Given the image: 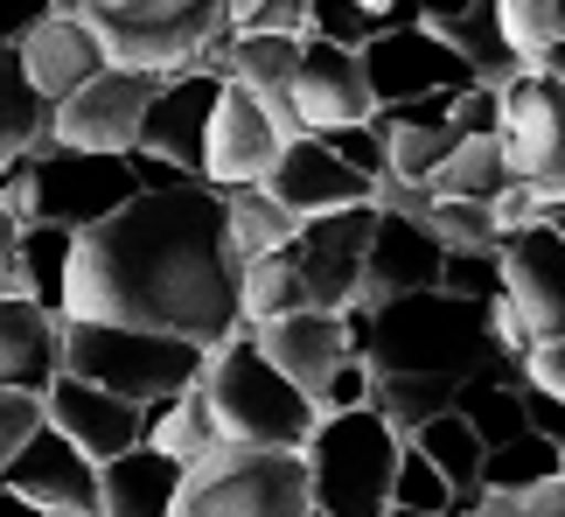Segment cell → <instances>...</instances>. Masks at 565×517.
Returning a JSON list of instances; mask_svg holds the SVG:
<instances>
[{
  "label": "cell",
  "instance_id": "obj_54",
  "mask_svg": "<svg viewBox=\"0 0 565 517\" xmlns=\"http://www.w3.org/2000/svg\"><path fill=\"white\" fill-rule=\"evenodd\" d=\"M0 517H50V510H35V504H21V497H8V489H0Z\"/></svg>",
  "mask_w": 565,
  "mask_h": 517
},
{
  "label": "cell",
  "instance_id": "obj_2",
  "mask_svg": "<svg viewBox=\"0 0 565 517\" xmlns=\"http://www.w3.org/2000/svg\"><path fill=\"white\" fill-rule=\"evenodd\" d=\"M363 363L371 371H412V378H482V371H503V378H524L503 342L489 329V308L475 300H454V294H398L371 308V329H363Z\"/></svg>",
  "mask_w": 565,
  "mask_h": 517
},
{
  "label": "cell",
  "instance_id": "obj_57",
  "mask_svg": "<svg viewBox=\"0 0 565 517\" xmlns=\"http://www.w3.org/2000/svg\"><path fill=\"white\" fill-rule=\"evenodd\" d=\"M558 35H565V0H558Z\"/></svg>",
  "mask_w": 565,
  "mask_h": 517
},
{
  "label": "cell",
  "instance_id": "obj_51",
  "mask_svg": "<svg viewBox=\"0 0 565 517\" xmlns=\"http://www.w3.org/2000/svg\"><path fill=\"white\" fill-rule=\"evenodd\" d=\"M447 517H524L510 497H482V504H468V510H447Z\"/></svg>",
  "mask_w": 565,
  "mask_h": 517
},
{
  "label": "cell",
  "instance_id": "obj_30",
  "mask_svg": "<svg viewBox=\"0 0 565 517\" xmlns=\"http://www.w3.org/2000/svg\"><path fill=\"white\" fill-rule=\"evenodd\" d=\"M510 161H503V140H454V155L440 161V176H433L426 189L433 197H447V203H495L510 189Z\"/></svg>",
  "mask_w": 565,
  "mask_h": 517
},
{
  "label": "cell",
  "instance_id": "obj_17",
  "mask_svg": "<svg viewBox=\"0 0 565 517\" xmlns=\"http://www.w3.org/2000/svg\"><path fill=\"white\" fill-rule=\"evenodd\" d=\"M216 98H224V77H210V71L168 77L154 92V105H147V119H140L134 155H154V161H168V168H182V176L203 182V140H210Z\"/></svg>",
  "mask_w": 565,
  "mask_h": 517
},
{
  "label": "cell",
  "instance_id": "obj_1",
  "mask_svg": "<svg viewBox=\"0 0 565 517\" xmlns=\"http://www.w3.org/2000/svg\"><path fill=\"white\" fill-rule=\"evenodd\" d=\"M237 279H245V258L231 252L224 197L189 182L168 197H134L119 218L77 231L63 321L154 329L195 342V350H216L245 329Z\"/></svg>",
  "mask_w": 565,
  "mask_h": 517
},
{
  "label": "cell",
  "instance_id": "obj_49",
  "mask_svg": "<svg viewBox=\"0 0 565 517\" xmlns=\"http://www.w3.org/2000/svg\"><path fill=\"white\" fill-rule=\"evenodd\" d=\"M42 14H50V0H0V42H21Z\"/></svg>",
  "mask_w": 565,
  "mask_h": 517
},
{
  "label": "cell",
  "instance_id": "obj_10",
  "mask_svg": "<svg viewBox=\"0 0 565 517\" xmlns=\"http://www.w3.org/2000/svg\"><path fill=\"white\" fill-rule=\"evenodd\" d=\"M371 231H377V210L356 203V210H329V218H308L294 231V273H300V300L321 315H342L356 308L363 294V252H371Z\"/></svg>",
  "mask_w": 565,
  "mask_h": 517
},
{
  "label": "cell",
  "instance_id": "obj_45",
  "mask_svg": "<svg viewBox=\"0 0 565 517\" xmlns=\"http://www.w3.org/2000/svg\"><path fill=\"white\" fill-rule=\"evenodd\" d=\"M516 405H524V426H531V434H545V441H558L565 434V399H552L545 392V384H516Z\"/></svg>",
  "mask_w": 565,
  "mask_h": 517
},
{
  "label": "cell",
  "instance_id": "obj_9",
  "mask_svg": "<svg viewBox=\"0 0 565 517\" xmlns=\"http://www.w3.org/2000/svg\"><path fill=\"white\" fill-rule=\"evenodd\" d=\"M154 92H161V77L113 71V63H105V71L84 77L63 105H50V147H77V155H134Z\"/></svg>",
  "mask_w": 565,
  "mask_h": 517
},
{
  "label": "cell",
  "instance_id": "obj_55",
  "mask_svg": "<svg viewBox=\"0 0 565 517\" xmlns=\"http://www.w3.org/2000/svg\"><path fill=\"white\" fill-rule=\"evenodd\" d=\"M558 476H565V434H558Z\"/></svg>",
  "mask_w": 565,
  "mask_h": 517
},
{
  "label": "cell",
  "instance_id": "obj_39",
  "mask_svg": "<svg viewBox=\"0 0 565 517\" xmlns=\"http://www.w3.org/2000/svg\"><path fill=\"white\" fill-rule=\"evenodd\" d=\"M495 21H503V42L516 50L524 71L558 42V0H495Z\"/></svg>",
  "mask_w": 565,
  "mask_h": 517
},
{
  "label": "cell",
  "instance_id": "obj_6",
  "mask_svg": "<svg viewBox=\"0 0 565 517\" xmlns=\"http://www.w3.org/2000/svg\"><path fill=\"white\" fill-rule=\"evenodd\" d=\"M398 434L356 405V413H321L300 462H308L315 517H384L391 510V468H398Z\"/></svg>",
  "mask_w": 565,
  "mask_h": 517
},
{
  "label": "cell",
  "instance_id": "obj_12",
  "mask_svg": "<svg viewBox=\"0 0 565 517\" xmlns=\"http://www.w3.org/2000/svg\"><path fill=\"white\" fill-rule=\"evenodd\" d=\"M363 63V84H371V105H412V98H433V92H468L475 71L447 50L433 29H384L371 50H356Z\"/></svg>",
  "mask_w": 565,
  "mask_h": 517
},
{
  "label": "cell",
  "instance_id": "obj_40",
  "mask_svg": "<svg viewBox=\"0 0 565 517\" xmlns=\"http://www.w3.org/2000/svg\"><path fill=\"white\" fill-rule=\"evenodd\" d=\"M440 294L475 300V308L503 300V266H495V252H447L440 258Z\"/></svg>",
  "mask_w": 565,
  "mask_h": 517
},
{
  "label": "cell",
  "instance_id": "obj_36",
  "mask_svg": "<svg viewBox=\"0 0 565 517\" xmlns=\"http://www.w3.org/2000/svg\"><path fill=\"white\" fill-rule=\"evenodd\" d=\"M391 510H412V517H447L454 510V489H447V476L433 468L419 447H398V468H391Z\"/></svg>",
  "mask_w": 565,
  "mask_h": 517
},
{
  "label": "cell",
  "instance_id": "obj_41",
  "mask_svg": "<svg viewBox=\"0 0 565 517\" xmlns=\"http://www.w3.org/2000/svg\"><path fill=\"white\" fill-rule=\"evenodd\" d=\"M321 147H329V155L342 161V168H356V176L363 182H384V134H377V126L371 119H363V126H335V134H315Z\"/></svg>",
  "mask_w": 565,
  "mask_h": 517
},
{
  "label": "cell",
  "instance_id": "obj_5",
  "mask_svg": "<svg viewBox=\"0 0 565 517\" xmlns=\"http://www.w3.org/2000/svg\"><path fill=\"white\" fill-rule=\"evenodd\" d=\"M210 350H195L182 336L154 329H113V321H63V378H84L98 392H113L126 405H161L203 384Z\"/></svg>",
  "mask_w": 565,
  "mask_h": 517
},
{
  "label": "cell",
  "instance_id": "obj_29",
  "mask_svg": "<svg viewBox=\"0 0 565 517\" xmlns=\"http://www.w3.org/2000/svg\"><path fill=\"white\" fill-rule=\"evenodd\" d=\"M516 384H524V378H503V371H482V378L454 384V413L475 426L482 455H489V447H510L516 434H531V426H524V405H516Z\"/></svg>",
  "mask_w": 565,
  "mask_h": 517
},
{
  "label": "cell",
  "instance_id": "obj_18",
  "mask_svg": "<svg viewBox=\"0 0 565 517\" xmlns=\"http://www.w3.org/2000/svg\"><path fill=\"white\" fill-rule=\"evenodd\" d=\"M0 489L21 497V504H35V510H50V517H98V462H84L56 426H42L8 462Z\"/></svg>",
  "mask_w": 565,
  "mask_h": 517
},
{
  "label": "cell",
  "instance_id": "obj_3",
  "mask_svg": "<svg viewBox=\"0 0 565 517\" xmlns=\"http://www.w3.org/2000/svg\"><path fill=\"white\" fill-rule=\"evenodd\" d=\"M71 14L92 29L98 56L113 71H140L161 84L203 71V56L231 35L224 0H84Z\"/></svg>",
  "mask_w": 565,
  "mask_h": 517
},
{
  "label": "cell",
  "instance_id": "obj_31",
  "mask_svg": "<svg viewBox=\"0 0 565 517\" xmlns=\"http://www.w3.org/2000/svg\"><path fill=\"white\" fill-rule=\"evenodd\" d=\"M224 224H231V252L245 258V266L266 258V252H287L294 231H300V218L279 210L266 189H224Z\"/></svg>",
  "mask_w": 565,
  "mask_h": 517
},
{
  "label": "cell",
  "instance_id": "obj_44",
  "mask_svg": "<svg viewBox=\"0 0 565 517\" xmlns=\"http://www.w3.org/2000/svg\"><path fill=\"white\" fill-rule=\"evenodd\" d=\"M356 405H371V363L363 357H342L329 392H321V413H356Z\"/></svg>",
  "mask_w": 565,
  "mask_h": 517
},
{
  "label": "cell",
  "instance_id": "obj_27",
  "mask_svg": "<svg viewBox=\"0 0 565 517\" xmlns=\"http://www.w3.org/2000/svg\"><path fill=\"white\" fill-rule=\"evenodd\" d=\"M412 447L447 476L454 489V510H468V504H482V441H475V426L461 413H440V420H426L419 434H412Z\"/></svg>",
  "mask_w": 565,
  "mask_h": 517
},
{
  "label": "cell",
  "instance_id": "obj_47",
  "mask_svg": "<svg viewBox=\"0 0 565 517\" xmlns=\"http://www.w3.org/2000/svg\"><path fill=\"white\" fill-rule=\"evenodd\" d=\"M524 378L545 384L552 399H565V336H558V342H537V350L524 357Z\"/></svg>",
  "mask_w": 565,
  "mask_h": 517
},
{
  "label": "cell",
  "instance_id": "obj_53",
  "mask_svg": "<svg viewBox=\"0 0 565 517\" xmlns=\"http://www.w3.org/2000/svg\"><path fill=\"white\" fill-rule=\"evenodd\" d=\"M266 8V0H224V14H231V29H245V21Z\"/></svg>",
  "mask_w": 565,
  "mask_h": 517
},
{
  "label": "cell",
  "instance_id": "obj_43",
  "mask_svg": "<svg viewBox=\"0 0 565 517\" xmlns=\"http://www.w3.org/2000/svg\"><path fill=\"white\" fill-rule=\"evenodd\" d=\"M454 140H489L503 134V92H489V84H468L461 98H454Z\"/></svg>",
  "mask_w": 565,
  "mask_h": 517
},
{
  "label": "cell",
  "instance_id": "obj_50",
  "mask_svg": "<svg viewBox=\"0 0 565 517\" xmlns=\"http://www.w3.org/2000/svg\"><path fill=\"white\" fill-rule=\"evenodd\" d=\"M516 510L524 517H565V476L545 483V489H531V497H516Z\"/></svg>",
  "mask_w": 565,
  "mask_h": 517
},
{
  "label": "cell",
  "instance_id": "obj_16",
  "mask_svg": "<svg viewBox=\"0 0 565 517\" xmlns=\"http://www.w3.org/2000/svg\"><path fill=\"white\" fill-rule=\"evenodd\" d=\"M42 420L98 468L134 455V447L147 441V405H126V399L98 392V384H84V378H56L50 392H42Z\"/></svg>",
  "mask_w": 565,
  "mask_h": 517
},
{
  "label": "cell",
  "instance_id": "obj_14",
  "mask_svg": "<svg viewBox=\"0 0 565 517\" xmlns=\"http://www.w3.org/2000/svg\"><path fill=\"white\" fill-rule=\"evenodd\" d=\"M279 147H287V134L273 126L266 105L252 92H237V84H224L210 140H203V189H216V197H224V189H258L273 176Z\"/></svg>",
  "mask_w": 565,
  "mask_h": 517
},
{
  "label": "cell",
  "instance_id": "obj_13",
  "mask_svg": "<svg viewBox=\"0 0 565 517\" xmlns=\"http://www.w3.org/2000/svg\"><path fill=\"white\" fill-rule=\"evenodd\" d=\"M495 266H503V308L524 321L531 350L558 342L565 336V245L545 224H531V231H510L495 245Z\"/></svg>",
  "mask_w": 565,
  "mask_h": 517
},
{
  "label": "cell",
  "instance_id": "obj_19",
  "mask_svg": "<svg viewBox=\"0 0 565 517\" xmlns=\"http://www.w3.org/2000/svg\"><path fill=\"white\" fill-rule=\"evenodd\" d=\"M252 342L266 350V363H273L279 378L300 384V392L315 399V413H321V392H329L335 363L350 357V321L321 315V308H294V315H279V321H258Z\"/></svg>",
  "mask_w": 565,
  "mask_h": 517
},
{
  "label": "cell",
  "instance_id": "obj_32",
  "mask_svg": "<svg viewBox=\"0 0 565 517\" xmlns=\"http://www.w3.org/2000/svg\"><path fill=\"white\" fill-rule=\"evenodd\" d=\"M558 483V441L545 434H516L510 447H489L482 455V497H531V489Z\"/></svg>",
  "mask_w": 565,
  "mask_h": 517
},
{
  "label": "cell",
  "instance_id": "obj_38",
  "mask_svg": "<svg viewBox=\"0 0 565 517\" xmlns=\"http://www.w3.org/2000/svg\"><path fill=\"white\" fill-rule=\"evenodd\" d=\"M426 231L440 239V252H495V245H503V231H495L489 203H447V197H433Z\"/></svg>",
  "mask_w": 565,
  "mask_h": 517
},
{
  "label": "cell",
  "instance_id": "obj_22",
  "mask_svg": "<svg viewBox=\"0 0 565 517\" xmlns=\"http://www.w3.org/2000/svg\"><path fill=\"white\" fill-rule=\"evenodd\" d=\"M14 56H21V77H29V92H35L42 105H63L84 77L105 71L92 29H84L71 8H50V14H42L35 29L14 42Z\"/></svg>",
  "mask_w": 565,
  "mask_h": 517
},
{
  "label": "cell",
  "instance_id": "obj_28",
  "mask_svg": "<svg viewBox=\"0 0 565 517\" xmlns=\"http://www.w3.org/2000/svg\"><path fill=\"white\" fill-rule=\"evenodd\" d=\"M371 413L398 441H412L426 420L454 413V378H412V371H371Z\"/></svg>",
  "mask_w": 565,
  "mask_h": 517
},
{
  "label": "cell",
  "instance_id": "obj_20",
  "mask_svg": "<svg viewBox=\"0 0 565 517\" xmlns=\"http://www.w3.org/2000/svg\"><path fill=\"white\" fill-rule=\"evenodd\" d=\"M258 189H266L279 210H294L300 224H308V218H329V210H356V203H371V182H363L356 168H342L315 134H294L287 147H279L273 176L258 182Z\"/></svg>",
  "mask_w": 565,
  "mask_h": 517
},
{
  "label": "cell",
  "instance_id": "obj_46",
  "mask_svg": "<svg viewBox=\"0 0 565 517\" xmlns=\"http://www.w3.org/2000/svg\"><path fill=\"white\" fill-rule=\"evenodd\" d=\"M237 35H308V0H266Z\"/></svg>",
  "mask_w": 565,
  "mask_h": 517
},
{
  "label": "cell",
  "instance_id": "obj_11",
  "mask_svg": "<svg viewBox=\"0 0 565 517\" xmlns=\"http://www.w3.org/2000/svg\"><path fill=\"white\" fill-rule=\"evenodd\" d=\"M503 161L537 197H565V84L558 77H510L503 84Z\"/></svg>",
  "mask_w": 565,
  "mask_h": 517
},
{
  "label": "cell",
  "instance_id": "obj_56",
  "mask_svg": "<svg viewBox=\"0 0 565 517\" xmlns=\"http://www.w3.org/2000/svg\"><path fill=\"white\" fill-rule=\"evenodd\" d=\"M50 8H84V0H50Z\"/></svg>",
  "mask_w": 565,
  "mask_h": 517
},
{
  "label": "cell",
  "instance_id": "obj_33",
  "mask_svg": "<svg viewBox=\"0 0 565 517\" xmlns=\"http://www.w3.org/2000/svg\"><path fill=\"white\" fill-rule=\"evenodd\" d=\"M71 231L56 224H21V294L35 308H50L63 321V279H71Z\"/></svg>",
  "mask_w": 565,
  "mask_h": 517
},
{
  "label": "cell",
  "instance_id": "obj_7",
  "mask_svg": "<svg viewBox=\"0 0 565 517\" xmlns=\"http://www.w3.org/2000/svg\"><path fill=\"white\" fill-rule=\"evenodd\" d=\"M175 517H315L308 462L294 447H210L182 468Z\"/></svg>",
  "mask_w": 565,
  "mask_h": 517
},
{
  "label": "cell",
  "instance_id": "obj_8",
  "mask_svg": "<svg viewBox=\"0 0 565 517\" xmlns=\"http://www.w3.org/2000/svg\"><path fill=\"white\" fill-rule=\"evenodd\" d=\"M35 176H29V218L21 224H56V231H92L105 218H119L140 197L134 161L126 155H77V147H35Z\"/></svg>",
  "mask_w": 565,
  "mask_h": 517
},
{
  "label": "cell",
  "instance_id": "obj_52",
  "mask_svg": "<svg viewBox=\"0 0 565 517\" xmlns=\"http://www.w3.org/2000/svg\"><path fill=\"white\" fill-rule=\"evenodd\" d=\"M537 224H545L552 239L565 245V197H545V210H537Z\"/></svg>",
  "mask_w": 565,
  "mask_h": 517
},
{
  "label": "cell",
  "instance_id": "obj_42",
  "mask_svg": "<svg viewBox=\"0 0 565 517\" xmlns=\"http://www.w3.org/2000/svg\"><path fill=\"white\" fill-rule=\"evenodd\" d=\"M42 426H50V420H42V399L35 392H8V384H0V476H8V462L42 434Z\"/></svg>",
  "mask_w": 565,
  "mask_h": 517
},
{
  "label": "cell",
  "instance_id": "obj_21",
  "mask_svg": "<svg viewBox=\"0 0 565 517\" xmlns=\"http://www.w3.org/2000/svg\"><path fill=\"white\" fill-rule=\"evenodd\" d=\"M440 239L412 218H377L371 231V252H363V294L356 308H384L398 294H433L440 287Z\"/></svg>",
  "mask_w": 565,
  "mask_h": 517
},
{
  "label": "cell",
  "instance_id": "obj_25",
  "mask_svg": "<svg viewBox=\"0 0 565 517\" xmlns=\"http://www.w3.org/2000/svg\"><path fill=\"white\" fill-rule=\"evenodd\" d=\"M140 447H161L168 462H203L210 447H224V434H216V413H210V399H203V384H189V392L175 399H161V405H147V441Z\"/></svg>",
  "mask_w": 565,
  "mask_h": 517
},
{
  "label": "cell",
  "instance_id": "obj_35",
  "mask_svg": "<svg viewBox=\"0 0 565 517\" xmlns=\"http://www.w3.org/2000/svg\"><path fill=\"white\" fill-rule=\"evenodd\" d=\"M237 308H245V321L258 329V321H279V315H294V308H308L300 300V273H294V258L287 252H266V258H252L245 279H237Z\"/></svg>",
  "mask_w": 565,
  "mask_h": 517
},
{
  "label": "cell",
  "instance_id": "obj_23",
  "mask_svg": "<svg viewBox=\"0 0 565 517\" xmlns=\"http://www.w3.org/2000/svg\"><path fill=\"white\" fill-rule=\"evenodd\" d=\"M56 378H63V321L35 308L29 294H8L0 300V384L42 399Z\"/></svg>",
  "mask_w": 565,
  "mask_h": 517
},
{
  "label": "cell",
  "instance_id": "obj_26",
  "mask_svg": "<svg viewBox=\"0 0 565 517\" xmlns=\"http://www.w3.org/2000/svg\"><path fill=\"white\" fill-rule=\"evenodd\" d=\"M42 140H50V105L29 92L14 42H0V176H8L14 161H29Z\"/></svg>",
  "mask_w": 565,
  "mask_h": 517
},
{
  "label": "cell",
  "instance_id": "obj_37",
  "mask_svg": "<svg viewBox=\"0 0 565 517\" xmlns=\"http://www.w3.org/2000/svg\"><path fill=\"white\" fill-rule=\"evenodd\" d=\"M391 29V21L371 8V0H308V35L335 42V50H371V42Z\"/></svg>",
  "mask_w": 565,
  "mask_h": 517
},
{
  "label": "cell",
  "instance_id": "obj_4",
  "mask_svg": "<svg viewBox=\"0 0 565 517\" xmlns=\"http://www.w3.org/2000/svg\"><path fill=\"white\" fill-rule=\"evenodd\" d=\"M203 399L216 413V434L231 447H308L315 434V399L287 384L266 363V350L252 342V329H237L231 342H216L210 363H203Z\"/></svg>",
  "mask_w": 565,
  "mask_h": 517
},
{
  "label": "cell",
  "instance_id": "obj_48",
  "mask_svg": "<svg viewBox=\"0 0 565 517\" xmlns=\"http://www.w3.org/2000/svg\"><path fill=\"white\" fill-rule=\"evenodd\" d=\"M21 294V218L0 210V300Z\"/></svg>",
  "mask_w": 565,
  "mask_h": 517
},
{
  "label": "cell",
  "instance_id": "obj_24",
  "mask_svg": "<svg viewBox=\"0 0 565 517\" xmlns=\"http://www.w3.org/2000/svg\"><path fill=\"white\" fill-rule=\"evenodd\" d=\"M182 497V462L161 447H134V455L98 468V517H175Z\"/></svg>",
  "mask_w": 565,
  "mask_h": 517
},
{
  "label": "cell",
  "instance_id": "obj_34",
  "mask_svg": "<svg viewBox=\"0 0 565 517\" xmlns=\"http://www.w3.org/2000/svg\"><path fill=\"white\" fill-rule=\"evenodd\" d=\"M371 126L384 134V176H398L412 189H426L440 176V161L454 155V126H384V119Z\"/></svg>",
  "mask_w": 565,
  "mask_h": 517
},
{
  "label": "cell",
  "instance_id": "obj_15",
  "mask_svg": "<svg viewBox=\"0 0 565 517\" xmlns=\"http://www.w3.org/2000/svg\"><path fill=\"white\" fill-rule=\"evenodd\" d=\"M287 113H294L300 134H335V126H363V119H371L377 105H371V84H363L356 50H335V42L300 35V71H294Z\"/></svg>",
  "mask_w": 565,
  "mask_h": 517
}]
</instances>
